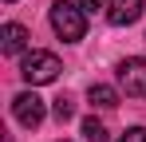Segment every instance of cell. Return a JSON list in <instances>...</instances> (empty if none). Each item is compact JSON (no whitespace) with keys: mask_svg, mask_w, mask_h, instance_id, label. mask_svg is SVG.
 <instances>
[{"mask_svg":"<svg viewBox=\"0 0 146 142\" xmlns=\"http://www.w3.org/2000/svg\"><path fill=\"white\" fill-rule=\"evenodd\" d=\"M51 28H55V36H59V40H67V44L83 40V32H87L83 8L71 4V0H55V4H51Z\"/></svg>","mask_w":146,"mask_h":142,"instance_id":"6da1fadb","label":"cell"},{"mask_svg":"<svg viewBox=\"0 0 146 142\" xmlns=\"http://www.w3.org/2000/svg\"><path fill=\"white\" fill-rule=\"evenodd\" d=\"M59 55H51V51H28L24 63H20V75H24L32 87H44V83H55L59 79Z\"/></svg>","mask_w":146,"mask_h":142,"instance_id":"7a4b0ae2","label":"cell"},{"mask_svg":"<svg viewBox=\"0 0 146 142\" xmlns=\"http://www.w3.org/2000/svg\"><path fill=\"white\" fill-rule=\"evenodd\" d=\"M119 83L126 95L134 99H146V55H130L119 63Z\"/></svg>","mask_w":146,"mask_h":142,"instance_id":"3957f363","label":"cell"},{"mask_svg":"<svg viewBox=\"0 0 146 142\" xmlns=\"http://www.w3.org/2000/svg\"><path fill=\"white\" fill-rule=\"evenodd\" d=\"M12 115H16V122H20V126L36 130V126L44 122V99H40L36 91H20L16 99H12Z\"/></svg>","mask_w":146,"mask_h":142,"instance_id":"277c9868","label":"cell"},{"mask_svg":"<svg viewBox=\"0 0 146 142\" xmlns=\"http://www.w3.org/2000/svg\"><path fill=\"white\" fill-rule=\"evenodd\" d=\"M142 0H111V8H107V20L115 24V28H126V24H134L142 16Z\"/></svg>","mask_w":146,"mask_h":142,"instance_id":"5b68a950","label":"cell"},{"mask_svg":"<svg viewBox=\"0 0 146 142\" xmlns=\"http://www.w3.org/2000/svg\"><path fill=\"white\" fill-rule=\"evenodd\" d=\"M0 47H4V55H20L28 47V28L24 24H4L0 28Z\"/></svg>","mask_w":146,"mask_h":142,"instance_id":"8992f818","label":"cell"},{"mask_svg":"<svg viewBox=\"0 0 146 142\" xmlns=\"http://www.w3.org/2000/svg\"><path fill=\"white\" fill-rule=\"evenodd\" d=\"M87 99H91V107H99V111L119 107V91H115V87H107V83H95V87L87 91Z\"/></svg>","mask_w":146,"mask_h":142,"instance_id":"52a82bcc","label":"cell"},{"mask_svg":"<svg viewBox=\"0 0 146 142\" xmlns=\"http://www.w3.org/2000/svg\"><path fill=\"white\" fill-rule=\"evenodd\" d=\"M83 134H87V142H107V130L99 118H83Z\"/></svg>","mask_w":146,"mask_h":142,"instance_id":"ba28073f","label":"cell"},{"mask_svg":"<svg viewBox=\"0 0 146 142\" xmlns=\"http://www.w3.org/2000/svg\"><path fill=\"white\" fill-rule=\"evenodd\" d=\"M51 111H55V118H59V122H67V118H71V99H55V107H51Z\"/></svg>","mask_w":146,"mask_h":142,"instance_id":"9c48e42d","label":"cell"},{"mask_svg":"<svg viewBox=\"0 0 146 142\" xmlns=\"http://www.w3.org/2000/svg\"><path fill=\"white\" fill-rule=\"evenodd\" d=\"M119 142H146V126H130V130H126Z\"/></svg>","mask_w":146,"mask_h":142,"instance_id":"30bf717a","label":"cell"},{"mask_svg":"<svg viewBox=\"0 0 146 142\" xmlns=\"http://www.w3.org/2000/svg\"><path fill=\"white\" fill-rule=\"evenodd\" d=\"M103 4H107V0H79V8H83V12H99Z\"/></svg>","mask_w":146,"mask_h":142,"instance_id":"8fae6325","label":"cell"},{"mask_svg":"<svg viewBox=\"0 0 146 142\" xmlns=\"http://www.w3.org/2000/svg\"><path fill=\"white\" fill-rule=\"evenodd\" d=\"M8 4H12V0H8Z\"/></svg>","mask_w":146,"mask_h":142,"instance_id":"7c38bea8","label":"cell"}]
</instances>
